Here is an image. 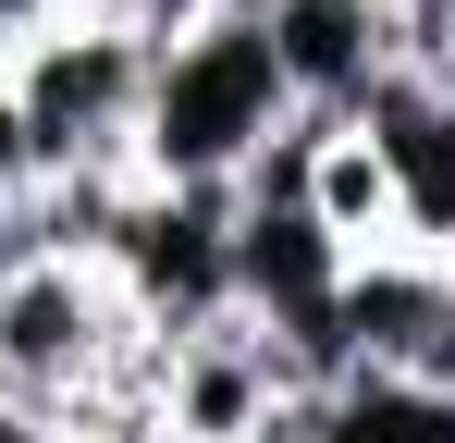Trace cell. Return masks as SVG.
<instances>
[{"mask_svg":"<svg viewBox=\"0 0 455 443\" xmlns=\"http://www.w3.org/2000/svg\"><path fill=\"white\" fill-rule=\"evenodd\" d=\"M283 74L259 12H222L210 37H185L172 62H148V111H136V185L160 197H234V173L283 136Z\"/></svg>","mask_w":455,"mask_h":443,"instance_id":"6da1fadb","label":"cell"},{"mask_svg":"<svg viewBox=\"0 0 455 443\" xmlns=\"http://www.w3.org/2000/svg\"><path fill=\"white\" fill-rule=\"evenodd\" d=\"M0 99L25 111V136H37V185L50 173H86V160H124L136 173V111H148V50H124L111 25H37L12 62H0Z\"/></svg>","mask_w":455,"mask_h":443,"instance_id":"7a4b0ae2","label":"cell"},{"mask_svg":"<svg viewBox=\"0 0 455 443\" xmlns=\"http://www.w3.org/2000/svg\"><path fill=\"white\" fill-rule=\"evenodd\" d=\"M111 308L148 333V345H185L234 308V197H136L124 246H111Z\"/></svg>","mask_w":455,"mask_h":443,"instance_id":"3957f363","label":"cell"},{"mask_svg":"<svg viewBox=\"0 0 455 443\" xmlns=\"http://www.w3.org/2000/svg\"><path fill=\"white\" fill-rule=\"evenodd\" d=\"M136 345V320L111 308L99 271L75 259H37V271H12L0 284V394H25V407H75L99 394V369Z\"/></svg>","mask_w":455,"mask_h":443,"instance_id":"277c9868","label":"cell"},{"mask_svg":"<svg viewBox=\"0 0 455 443\" xmlns=\"http://www.w3.org/2000/svg\"><path fill=\"white\" fill-rule=\"evenodd\" d=\"M443 271L431 246H370L345 259L332 284V345H345V382H431V345H443Z\"/></svg>","mask_w":455,"mask_h":443,"instance_id":"5b68a950","label":"cell"},{"mask_svg":"<svg viewBox=\"0 0 455 443\" xmlns=\"http://www.w3.org/2000/svg\"><path fill=\"white\" fill-rule=\"evenodd\" d=\"M259 37H271L283 99L320 111V124H357V99L394 74V25L370 0H259Z\"/></svg>","mask_w":455,"mask_h":443,"instance_id":"8992f818","label":"cell"},{"mask_svg":"<svg viewBox=\"0 0 455 443\" xmlns=\"http://www.w3.org/2000/svg\"><path fill=\"white\" fill-rule=\"evenodd\" d=\"M307 222H320L345 259L406 246V234H394V160H381L357 124H332V136H320V160H307Z\"/></svg>","mask_w":455,"mask_h":443,"instance_id":"52a82bcc","label":"cell"},{"mask_svg":"<svg viewBox=\"0 0 455 443\" xmlns=\"http://www.w3.org/2000/svg\"><path fill=\"white\" fill-rule=\"evenodd\" d=\"M320 443H455V394L443 382H332Z\"/></svg>","mask_w":455,"mask_h":443,"instance_id":"ba28073f","label":"cell"},{"mask_svg":"<svg viewBox=\"0 0 455 443\" xmlns=\"http://www.w3.org/2000/svg\"><path fill=\"white\" fill-rule=\"evenodd\" d=\"M75 12H86V25H111L124 50H148V62H172L185 37H210V25H222L234 0H75Z\"/></svg>","mask_w":455,"mask_h":443,"instance_id":"9c48e42d","label":"cell"},{"mask_svg":"<svg viewBox=\"0 0 455 443\" xmlns=\"http://www.w3.org/2000/svg\"><path fill=\"white\" fill-rule=\"evenodd\" d=\"M37 25H62V0H0V62H12V50H25Z\"/></svg>","mask_w":455,"mask_h":443,"instance_id":"30bf717a","label":"cell"},{"mask_svg":"<svg viewBox=\"0 0 455 443\" xmlns=\"http://www.w3.org/2000/svg\"><path fill=\"white\" fill-rule=\"evenodd\" d=\"M431 382H455V271H443V345H431Z\"/></svg>","mask_w":455,"mask_h":443,"instance_id":"8fae6325","label":"cell"}]
</instances>
